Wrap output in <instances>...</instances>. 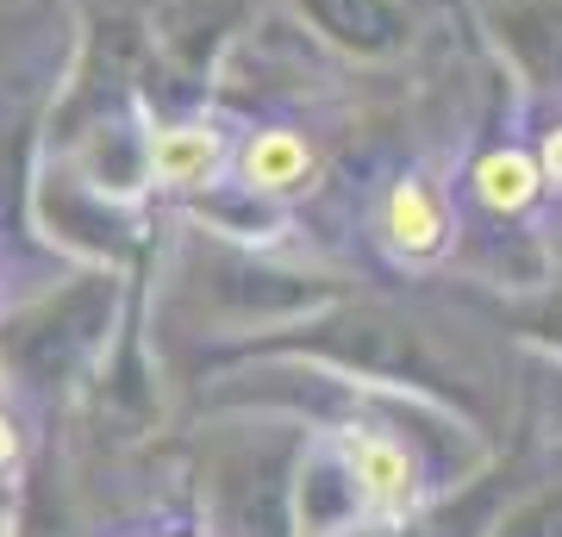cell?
Here are the masks:
<instances>
[{
	"instance_id": "6da1fadb",
	"label": "cell",
	"mask_w": 562,
	"mask_h": 537,
	"mask_svg": "<svg viewBox=\"0 0 562 537\" xmlns=\"http://www.w3.org/2000/svg\"><path fill=\"white\" fill-rule=\"evenodd\" d=\"M369 244L394 269H431L457 250V194L438 169L401 163L394 176L369 194Z\"/></svg>"
},
{
	"instance_id": "7a4b0ae2",
	"label": "cell",
	"mask_w": 562,
	"mask_h": 537,
	"mask_svg": "<svg viewBox=\"0 0 562 537\" xmlns=\"http://www.w3.org/2000/svg\"><path fill=\"white\" fill-rule=\"evenodd\" d=\"M325 181V144L319 132H306L301 120H257L238 125L232 144V169L225 188L257 206H301L306 194H319Z\"/></svg>"
},
{
	"instance_id": "3957f363",
	"label": "cell",
	"mask_w": 562,
	"mask_h": 537,
	"mask_svg": "<svg viewBox=\"0 0 562 537\" xmlns=\"http://www.w3.org/2000/svg\"><path fill=\"white\" fill-rule=\"evenodd\" d=\"M232 144H238V125L220 107L169 113L144 132V181L157 194H213V188H225Z\"/></svg>"
},
{
	"instance_id": "277c9868",
	"label": "cell",
	"mask_w": 562,
	"mask_h": 537,
	"mask_svg": "<svg viewBox=\"0 0 562 537\" xmlns=\"http://www.w3.org/2000/svg\"><path fill=\"white\" fill-rule=\"evenodd\" d=\"M338 462H344V481H350L357 506L375 513V518L413 513V500H419V488H425V469H419V457H413V444H401L387 425H344Z\"/></svg>"
},
{
	"instance_id": "5b68a950",
	"label": "cell",
	"mask_w": 562,
	"mask_h": 537,
	"mask_svg": "<svg viewBox=\"0 0 562 537\" xmlns=\"http://www.w3.org/2000/svg\"><path fill=\"white\" fill-rule=\"evenodd\" d=\"M462 200L487 220H531L543 200V176L531 157V138H494L462 169Z\"/></svg>"
},
{
	"instance_id": "8992f818",
	"label": "cell",
	"mask_w": 562,
	"mask_h": 537,
	"mask_svg": "<svg viewBox=\"0 0 562 537\" xmlns=\"http://www.w3.org/2000/svg\"><path fill=\"white\" fill-rule=\"evenodd\" d=\"M531 157H538V176H543V194L562 200V113L538 125V138H531Z\"/></svg>"
},
{
	"instance_id": "52a82bcc",
	"label": "cell",
	"mask_w": 562,
	"mask_h": 537,
	"mask_svg": "<svg viewBox=\"0 0 562 537\" xmlns=\"http://www.w3.org/2000/svg\"><path fill=\"white\" fill-rule=\"evenodd\" d=\"M13 457H20V425H13V418L0 413V476L13 469Z\"/></svg>"
}]
</instances>
